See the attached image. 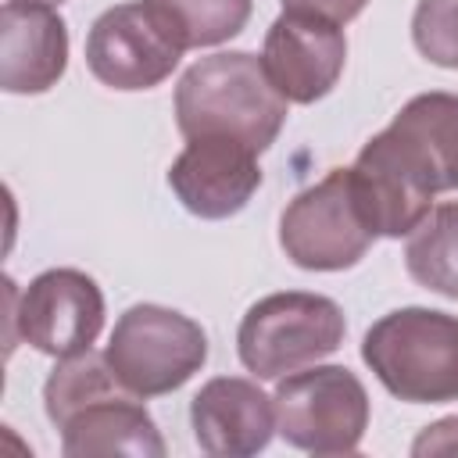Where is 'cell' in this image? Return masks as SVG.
<instances>
[{
  "instance_id": "6da1fadb",
  "label": "cell",
  "mask_w": 458,
  "mask_h": 458,
  "mask_svg": "<svg viewBox=\"0 0 458 458\" xmlns=\"http://www.w3.org/2000/svg\"><path fill=\"white\" fill-rule=\"evenodd\" d=\"M140 401L114 379L107 358L93 351L61 358L43 383V411L61 429L68 458H165L157 422Z\"/></svg>"
},
{
  "instance_id": "7a4b0ae2",
  "label": "cell",
  "mask_w": 458,
  "mask_h": 458,
  "mask_svg": "<svg viewBox=\"0 0 458 458\" xmlns=\"http://www.w3.org/2000/svg\"><path fill=\"white\" fill-rule=\"evenodd\" d=\"M290 100L276 89L265 61L247 50H222L190 64L175 86V125L190 136H233L265 154L286 125Z\"/></svg>"
},
{
  "instance_id": "3957f363",
  "label": "cell",
  "mask_w": 458,
  "mask_h": 458,
  "mask_svg": "<svg viewBox=\"0 0 458 458\" xmlns=\"http://www.w3.org/2000/svg\"><path fill=\"white\" fill-rule=\"evenodd\" d=\"M361 361L397 401H458V315L419 304L397 308L365 329Z\"/></svg>"
},
{
  "instance_id": "277c9868",
  "label": "cell",
  "mask_w": 458,
  "mask_h": 458,
  "mask_svg": "<svg viewBox=\"0 0 458 458\" xmlns=\"http://www.w3.org/2000/svg\"><path fill=\"white\" fill-rule=\"evenodd\" d=\"M347 322L333 297L283 290L254 301L236 329V354L254 379H283L336 354Z\"/></svg>"
},
{
  "instance_id": "5b68a950",
  "label": "cell",
  "mask_w": 458,
  "mask_h": 458,
  "mask_svg": "<svg viewBox=\"0 0 458 458\" xmlns=\"http://www.w3.org/2000/svg\"><path fill=\"white\" fill-rule=\"evenodd\" d=\"M104 358L136 397H161L193 379L208 361V333L165 304H132L118 315Z\"/></svg>"
},
{
  "instance_id": "8992f818",
  "label": "cell",
  "mask_w": 458,
  "mask_h": 458,
  "mask_svg": "<svg viewBox=\"0 0 458 458\" xmlns=\"http://www.w3.org/2000/svg\"><path fill=\"white\" fill-rule=\"evenodd\" d=\"M276 433L308 454H351L369 429V390L344 365H311L279 379Z\"/></svg>"
},
{
  "instance_id": "52a82bcc",
  "label": "cell",
  "mask_w": 458,
  "mask_h": 458,
  "mask_svg": "<svg viewBox=\"0 0 458 458\" xmlns=\"http://www.w3.org/2000/svg\"><path fill=\"white\" fill-rule=\"evenodd\" d=\"M376 243L365 222L351 168H333L315 186L301 190L279 215V247L304 272H344L354 268Z\"/></svg>"
},
{
  "instance_id": "ba28073f",
  "label": "cell",
  "mask_w": 458,
  "mask_h": 458,
  "mask_svg": "<svg viewBox=\"0 0 458 458\" xmlns=\"http://www.w3.org/2000/svg\"><path fill=\"white\" fill-rule=\"evenodd\" d=\"M186 43L172 18L150 0H129L107 7L86 36V68L97 82L122 93L161 86Z\"/></svg>"
},
{
  "instance_id": "9c48e42d",
  "label": "cell",
  "mask_w": 458,
  "mask_h": 458,
  "mask_svg": "<svg viewBox=\"0 0 458 458\" xmlns=\"http://www.w3.org/2000/svg\"><path fill=\"white\" fill-rule=\"evenodd\" d=\"M7 286V347L18 336L50 358L89 351L104 329V293L93 276L79 268H47L25 290Z\"/></svg>"
},
{
  "instance_id": "30bf717a",
  "label": "cell",
  "mask_w": 458,
  "mask_h": 458,
  "mask_svg": "<svg viewBox=\"0 0 458 458\" xmlns=\"http://www.w3.org/2000/svg\"><path fill=\"white\" fill-rule=\"evenodd\" d=\"M351 186L372 233L386 240L408 236L429 215L437 197L419 157L390 125L358 150L351 165Z\"/></svg>"
},
{
  "instance_id": "8fae6325",
  "label": "cell",
  "mask_w": 458,
  "mask_h": 458,
  "mask_svg": "<svg viewBox=\"0 0 458 458\" xmlns=\"http://www.w3.org/2000/svg\"><path fill=\"white\" fill-rule=\"evenodd\" d=\"M261 61L268 79L290 104H315L333 93L344 75L347 36L336 21L283 11L265 32Z\"/></svg>"
},
{
  "instance_id": "7c38bea8",
  "label": "cell",
  "mask_w": 458,
  "mask_h": 458,
  "mask_svg": "<svg viewBox=\"0 0 458 458\" xmlns=\"http://www.w3.org/2000/svg\"><path fill=\"white\" fill-rule=\"evenodd\" d=\"M168 186L190 215L208 222L229 218L261 186L258 150L233 136H190L168 168Z\"/></svg>"
},
{
  "instance_id": "4fadbf2b",
  "label": "cell",
  "mask_w": 458,
  "mask_h": 458,
  "mask_svg": "<svg viewBox=\"0 0 458 458\" xmlns=\"http://www.w3.org/2000/svg\"><path fill=\"white\" fill-rule=\"evenodd\" d=\"M193 440L215 458H250L276 433V401L243 376H215L190 401Z\"/></svg>"
},
{
  "instance_id": "5bb4252c",
  "label": "cell",
  "mask_w": 458,
  "mask_h": 458,
  "mask_svg": "<svg viewBox=\"0 0 458 458\" xmlns=\"http://www.w3.org/2000/svg\"><path fill=\"white\" fill-rule=\"evenodd\" d=\"M68 68V25L47 4L7 0L0 11V86L36 97L57 86Z\"/></svg>"
},
{
  "instance_id": "9a60e30c",
  "label": "cell",
  "mask_w": 458,
  "mask_h": 458,
  "mask_svg": "<svg viewBox=\"0 0 458 458\" xmlns=\"http://www.w3.org/2000/svg\"><path fill=\"white\" fill-rule=\"evenodd\" d=\"M390 129L411 147L433 190H458V93H419L390 122Z\"/></svg>"
},
{
  "instance_id": "2e32d148",
  "label": "cell",
  "mask_w": 458,
  "mask_h": 458,
  "mask_svg": "<svg viewBox=\"0 0 458 458\" xmlns=\"http://www.w3.org/2000/svg\"><path fill=\"white\" fill-rule=\"evenodd\" d=\"M404 268L422 290L458 301V200L429 208V215L408 233Z\"/></svg>"
},
{
  "instance_id": "e0dca14e",
  "label": "cell",
  "mask_w": 458,
  "mask_h": 458,
  "mask_svg": "<svg viewBox=\"0 0 458 458\" xmlns=\"http://www.w3.org/2000/svg\"><path fill=\"white\" fill-rule=\"evenodd\" d=\"M150 4H157L172 18L186 50L218 47L240 36L254 11V0H150Z\"/></svg>"
},
{
  "instance_id": "ac0fdd59",
  "label": "cell",
  "mask_w": 458,
  "mask_h": 458,
  "mask_svg": "<svg viewBox=\"0 0 458 458\" xmlns=\"http://www.w3.org/2000/svg\"><path fill=\"white\" fill-rule=\"evenodd\" d=\"M411 43L429 64L458 72V0H419L411 14Z\"/></svg>"
},
{
  "instance_id": "d6986e66",
  "label": "cell",
  "mask_w": 458,
  "mask_h": 458,
  "mask_svg": "<svg viewBox=\"0 0 458 458\" xmlns=\"http://www.w3.org/2000/svg\"><path fill=\"white\" fill-rule=\"evenodd\" d=\"M411 454H415V458H426V454H458V415L437 419L433 426H426V429L415 437Z\"/></svg>"
},
{
  "instance_id": "ffe728a7",
  "label": "cell",
  "mask_w": 458,
  "mask_h": 458,
  "mask_svg": "<svg viewBox=\"0 0 458 458\" xmlns=\"http://www.w3.org/2000/svg\"><path fill=\"white\" fill-rule=\"evenodd\" d=\"M369 0H283V11H297V14H315L336 25L354 21L365 11Z\"/></svg>"
},
{
  "instance_id": "44dd1931",
  "label": "cell",
  "mask_w": 458,
  "mask_h": 458,
  "mask_svg": "<svg viewBox=\"0 0 458 458\" xmlns=\"http://www.w3.org/2000/svg\"><path fill=\"white\" fill-rule=\"evenodd\" d=\"M25 4H47V7H54V4H64V0H25Z\"/></svg>"
}]
</instances>
